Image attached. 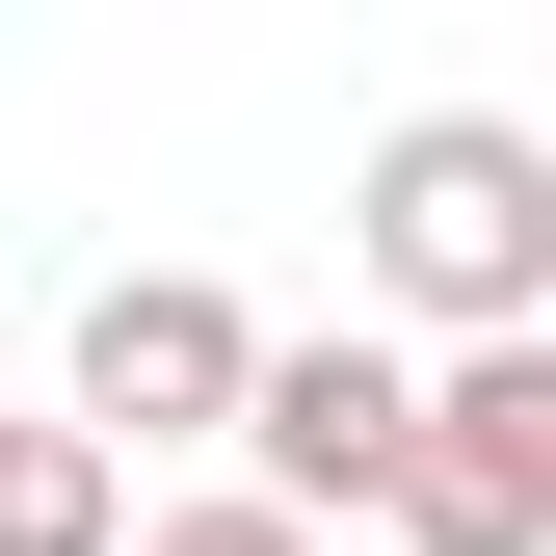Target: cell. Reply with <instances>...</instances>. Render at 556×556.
I'll use <instances>...</instances> for the list:
<instances>
[{"mask_svg": "<svg viewBox=\"0 0 556 556\" xmlns=\"http://www.w3.org/2000/svg\"><path fill=\"white\" fill-rule=\"evenodd\" d=\"M239 371H265V318L213 292V265H106L80 292V451H186V425H239Z\"/></svg>", "mask_w": 556, "mask_h": 556, "instance_id": "4", "label": "cell"}, {"mask_svg": "<svg viewBox=\"0 0 556 556\" xmlns=\"http://www.w3.org/2000/svg\"><path fill=\"white\" fill-rule=\"evenodd\" d=\"M106 556H318V530H265V504H160V530H106Z\"/></svg>", "mask_w": 556, "mask_h": 556, "instance_id": "6", "label": "cell"}, {"mask_svg": "<svg viewBox=\"0 0 556 556\" xmlns=\"http://www.w3.org/2000/svg\"><path fill=\"white\" fill-rule=\"evenodd\" d=\"M371 530H425V556H556V344H451Z\"/></svg>", "mask_w": 556, "mask_h": 556, "instance_id": "2", "label": "cell"}, {"mask_svg": "<svg viewBox=\"0 0 556 556\" xmlns=\"http://www.w3.org/2000/svg\"><path fill=\"white\" fill-rule=\"evenodd\" d=\"M397 425H425L397 344H265V371H239V504L265 530H371L397 504Z\"/></svg>", "mask_w": 556, "mask_h": 556, "instance_id": "3", "label": "cell"}, {"mask_svg": "<svg viewBox=\"0 0 556 556\" xmlns=\"http://www.w3.org/2000/svg\"><path fill=\"white\" fill-rule=\"evenodd\" d=\"M106 530H132V477L80 425H0V556H106Z\"/></svg>", "mask_w": 556, "mask_h": 556, "instance_id": "5", "label": "cell"}, {"mask_svg": "<svg viewBox=\"0 0 556 556\" xmlns=\"http://www.w3.org/2000/svg\"><path fill=\"white\" fill-rule=\"evenodd\" d=\"M344 213H371V292H397V318L556 344V132H504V106H397Z\"/></svg>", "mask_w": 556, "mask_h": 556, "instance_id": "1", "label": "cell"}]
</instances>
